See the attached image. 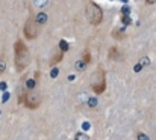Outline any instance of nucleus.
<instances>
[{
	"label": "nucleus",
	"instance_id": "39448f33",
	"mask_svg": "<svg viewBox=\"0 0 156 140\" xmlns=\"http://www.w3.org/2000/svg\"><path fill=\"white\" fill-rule=\"evenodd\" d=\"M91 88H93L94 93H97V95H100L106 91V72L102 66L97 69V74L94 75V82H93Z\"/></svg>",
	"mask_w": 156,
	"mask_h": 140
},
{
	"label": "nucleus",
	"instance_id": "9b49d317",
	"mask_svg": "<svg viewBox=\"0 0 156 140\" xmlns=\"http://www.w3.org/2000/svg\"><path fill=\"white\" fill-rule=\"evenodd\" d=\"M59 50H61L62 53L68 51V50H70V45H68V42H67V41H64V39H61V41H59Z\"/></svg>",
	"mask_w": 156,
	"mask_h": 140
},
{
	"label": "nucleus",
	"instance_id": "dca6fc26",
	"mask_svg": "<svg viewBox=\"0 0 156 140\" xmlns=\"http://www.w3.org/2000/svg\"><path fill=\"white\" fill-rule=\"evenodd\" d=\"M138 140H149V139H147V136H144L143 133H140L138 134Z\"/></svg>",
	"mask_w": 156,
	"mask_h": 140
},
{
	"label": "nucleus",
	"instance_id": "2eb2a0df",
	"mask_svg": "<svg viewBox=\"0 0 156 140\" xmlns=\"http://www.w3.org/2000/svg\"><path fill=\"white\" fill-rule=\"evenodd\" d=\"M5 69H6V63H5V60H3V59H0V74H3V72H5Z\"/></svg>",
	"mask_w": 156,
	"mask_h": 140
},
{
	"label": "nucleus",
	"instance_id": "423d86ee",
	"mask_svg": "<svg viewBox=\"0 0 156 140\" xmlns=\"http://www.w3.org/2000/svg\"><path fill=\"white\" fill-rule=\"evenodd\" d=\"M62 59H64V53L58 48V51H55V54L52 56V59H50L49 65H50V66H56L59 62H62Z\"/></svg>",
	"mask_w": 156,
	"mask_h": 140
},
{
	"label": "nucleus",
	"instance_id": "f257e3e1",
	"mask_svg": "<svg viewBox=\"0 0 156 140\" xmlns=\"http://www.w3.org/2000/svg\"><path fill=\"white\" fill-rule=\"evenodd\" d=\"M30 62V53H29V48L24 44V41L21 39H17L15 44H14V65H15V69L18 72L24 71L27 68Z\"/></svg>",
	"mask_w": 156,
	"mask_h": 140
},
{
	"label": "nucleus",
	"instance_id": "f8f14e48",
	"mask_svg": "<svg viewBox=\"0 0 156 140\" xmlns=\"http://www.w3.org/2000/svg\"><path fill=\"white\" fill-rule=\"evenodd\" d=\"M112 35H114L115 39H124V36H126L124 32H123V30H118V29H115V30L112 32Z\"/></svg>",
	"mask_w": 156,
	"mask_h": 140
},
{
	"label": "nucleus",
	"instance_id": "7ed1b4c3",
	"mask_svg": "<svg viewBox=\"0 0 156 140\" xmlns=\"http://www.w3.org/2000/svg\"><path fill=\"white\" fill-rule=\"evenodd\" d=\"M18 102H20V104H24V105H26L27 108H30V110H35V108H38L40 104H41V96H40V93L34 92V91H26V92H23L20 95Z\"/></svg>",
	"mask_w": 156,
	"mask_h": 140
},
{
	"label": "nucleus",
	"instance_id": "ddd939ff",
	"mask_svg": "<svg viewBox=\"0 0 156 140\" xmlns=\"http://www.w3.org/2000/svg\"><path fill=\"white\" fill-rule=\"evenodd\" d=\"M74 140H90V136L85 134V133H76Z\"/></svg>",
	"mask_w": 156,
	"mask_h": 140
},
{
	"label": "nucleus",
	"instance_id": "f3484780",
	"mask_svg": "<svg viewBox=\"0 0 156 140\" xmlns=\"http://www.w3.org/2000/svg\"><path fill=\"white\" fill-rule=\"evenodd\" d=\"M58 72H59V71H58V69L55 68V69L52 71V77H56V75H58Z\"/></svg>",
	"mask_w": 156,
	"mask_h": 140
},
{
	"label": "nucleus",
	"instance_id": "6e6552de",
	"mask_svg": "<svg viewBox=\"0 0 156 140\" xmlns=\"http://www.w3.org/2000/svg\"><path fill=\"white\" fill-rule=\"evenodd\" d=\"M35 21L43 27V26L47 23V14H46V12H38V14L35 15Z\"/></svg>",
	"mask_w": 156,
	"mask_h": 140
},
{
	"label": "nucleus",
	"instance_id": "4468645a",
	"mask_svg": "<svg viewBox=\"0 0 156 140\" xmlns=\"http://www.w3.org/2000/svg\"><path fill=\"white\" fill-rule=\"evenodd\" d=\"M76 68H77V69L80 71V69H85V68H87V65H85V63H83L82 60H79V62L76 63Z\"/></svg>",
	"mask_w": 156,
	"mask_h": 140
},
{
	"label": "nucleus",
	"instance_id": "20e7f679",
	"mask_svg": "<svg viewBox=\"0 0 156 140\" xmlns=\"http://www.w3.org/2000/svg\"><path fill=\"white\" fill-rule=\"evenodd\" d=\"M41 33V26L35 21V17L30 15L26 23H24V27H23V35L26 39H37Z\"/></svg>",
	"mask_w": 156,
	"mask_h": 140
},
{
	"label": "nucleus",
	"instance_id": "f03ea898",
	"mask_svg": "<svg viewBox=\"0 0 156 140\" xmlns=\"http://www.w3.org/2000/svg\"><path fill=\"white\" fill-rule=\"evenodd\" d=\"M85 15H87V20L91 26H100L103 23V9L93 0H87Z\"/></svg>",
	"mask_w": 156,
	"mask_h": 140
},
{
	"label": "nucleus",
	"instance_id": "a211bd4d",
	"mask_svg": "<svg viewBox=\"0 0 156 140\" xmlns=\"http://www.w3.org/2000/svg\"><path fill=\"white\" fill-rule=\"evenodd\" d=\"M146 3H147V5H153V3H155V0H146Z\"/></svg>",
	"mask_w": 156,
	"mask_h": 140
},
{
	"label": "nucleus",
	"instance_id": "9d476101",
	"mask_svg": "<svg viewBox=\"0 0 156 140\" xmlns=\"http://www.w3.org/2000/svg\"><path fill=\"white\" fill-rule=\"evenodd\" d=\"M37 78H38V72H37L35 78H29V80L26 82V91H34V89H35V86H37Z\"/></svg>",
	"mask_w": 156,
	"mask_h": 140
},
{
	"label": "nucleus",
	"instance_id": "1a4fd4ad",
	"mask_svg": "<svg viewBox=\"0 0 156 140\" xmlns=\"http://www.w3.org/2000/svg\"><path fill=\"white\" fill-rule=\"evenodd\" d=\"M85 65H90L91 63V60H93V57H91V53H90V50H83L82 51V59H80Z\"/></svg>",
	"mask_w": 156,
	"mask_h": 140
},
{
	"label": "nucleus",
	"instance_id": "0eeeda50",
	"mask_svg": "<svg viewBox=\"0 0 156 140\" xmlns=\"http://www.w3.org/2000/svg\"><path fill=\"white\" fill-rule=\"evenodd\" d=\"M118 57H120L118 48H117V47H111L109 51H108V59H109V60H118Z\"/></svg>",
	"mask_w": 156,
	"mask_h": 140
}]
</instances>
